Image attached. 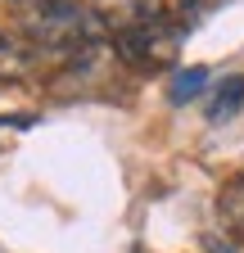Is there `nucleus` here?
<instances>
[{"label":"nucleus","instance_id":"obj_1","mask_svg":"<svg viewBox=\"0 0 244 253\" xmlns=\"http://www.w3.org/2000/svg\"><path fill=\"white\" fill-rule=\"evenodd\" d=\"M18 32L41 59H54V63H73L86 50L109 41V27L95 18V9L77 5V0H41L37 9H27Z\"/></svg>","mask_w":244,"mask_h":253},{"label":"nucleus","instance_id":"obj_2","mask_svg":"<svg viewBox=\"0 0 244 253\" xmlns=\"http://www.w3.org/2000/svg\"><path fill=\"white\" fill-rule=\"evenodd\" d=\"M186 37H190V32L176 23V14H159V18H145L136 27L113 32L109 41H113V54L127 63V68H136V73H163V68L176 63Z\"/></svg>","mask_w":244,"mask_h":253},{"label":"nucleus","instance_id":"obj_3","mask_svg":"<svg viewBox=\"0 0 244 253\" xmlns=\"http://www.w3.org/2000/svg\"><path fill=\"white\" fill-rule=\"evenodd\" d=\"M90 9H95V18L113 37V32H122V27H136L145 18L167 14V0H90Z\"/></svg>","mask_w":244,"mask_h":253},{"label":"nucleus","instance_id":"obj_4","mask_svg":"<svg viewBox=\"0 0 244 253\" xmlns=\"http://www.w3.org/2000/svg\"><path fill=\"white\" fill-rule=\"evenodd\" d=\"M41 54L23 41V32H5L0 27V82H23L37 73Z\"/></svg>","mask_w":244,"mask_h":253},{"label":"nucleus","instance_id":"obj_5","mask_svg":"<svg viewBox=\"0 0 244 253\" xmlns=\"http://www.w3.org/2000/svg\"><path fill=\"white\" fill-rule=\"evenodd\" d=\"M217 221L231 235H244V176H231L217 190Z\"/></svg>","mask_w":244,"mask_h":253},{"label":"nucleus","instance_id":"obj_6","mask_svg":"<svg viewBox=\"0 0 244 253\" xmlns=\"http://www.w3.org/2000/svg\"><path fill=\"white\" fill-rule=\"evenodd\" d=\"M244 109V73H231L217 90H212V100H208V118L212 122H226Z\"/></svg>","mask_w":244,"mask_h":253},{"label":"nucleus","instance_id":"obj_7","mask_svg":"<svg viewBox=\"0 0 244 253\" xmlns=\"http://www.w3.org/2000/svg\"><path fill=\"white\" fill-rule=\"evenodd\" d=\"M203 86H208V68H181L172 77V86H167V100L172 104H190L195 95H203Z\"/></svg>","mask_w":244,"mask_h":253},{"label":"nucleus","instance_id":"obj_8","mask_svg":"<svg viewBox=\"0 0 244 253\" xmlns=\"http://www.w3.org/2000/svg\"><path fill=\"white\" fill-rule=\"evenodd\" d=\"M222 5H226V0H176V23L186 32H195L212 9H222Z\"/></svg>","mask_w":244,"mask_h":253}]
</instances>
